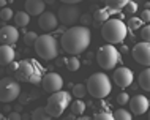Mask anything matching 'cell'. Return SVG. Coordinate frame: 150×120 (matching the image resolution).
<instances>
[{
    "label": "cell",
    "instance_id": "8",
    "mask_svg": "<svg viewBox=\"0 0 150 120\" xmlns=\"http://www.w3.org/2000/svg\"><path fill=\"white\" fill-rule=\"evenodd\" d=\"M21 95V85L11 78L0 79V103H11Z\"/></svg>",
    "mask_w": 150,
    "mask_h": 120
},
{
    "label": "cell",
    "instance_id": "28",
    "mask_svg": "<svg viewBox=\"0 0 150 120\" xmlns=\"http://www.w3.org/2000/svg\"><path fill=\"white\" fill-rule=\"evenodd\" d=\"M142 21H141V18H131V19H129V21H128V29L129 30H139L141 29V27H142Z\"/></svg>",
    "mask_w": 150,
    "mask_h": 120
},
{
    "label": "cell",
    "instance_id": "22",
    "mask_svg": "<svg viewBox=\"0 0 150 120\" xmlns=\"http://www.w3.org/2000/svg\"><path fill=\"white\" fill-rule=\"evenodd\" d=\"M52 117L47 114L46 107H36L32 111V120H51Z\"/></svg>",
    "mask_w": 150,
    "mask_h": 120
},
{
    "label": "cell",
    "instance_id": "4",
    "mask_svg": "<svg viewBox=\"0 0 150 120\" xmlns=\"http://www.w3.org/2000/svg\"><path fill=\"white\" fill-rule=\"evenodd\" d=\"M87 92L93 98H106L112 90V82L108 74L93 73L87 81Z\"/></svg>",
    "mask_w": 150,
    "mask_h": 120
},
{
    "label": "cell",
    "instance_id": "7",
    "mask_svg": "<svg viewBox=\"0 0 150 120\" xmlns=\"http://www.w3.org/2000/svg\"><path fill=\"white\" fill-rule=\"evenodd\" d=\"M120 60V52L114 44H106L101 46L96 54V62L103 70H112Z\"/></svg>",
    "mask_w": 150,
    "mask_h": 120
},
{
    "label": "cell",
    "instance_id": "9",
    "mask_svg": "<svg viewBox=\"0 0 150 120\" xmlns=\"http://www.w3.org/2000/svg\"><path fill=\"white\" fill-rule=\"evenodd\" d=\"M81 18V10L78 5H73V3H63L59 10V21L63 24V25L73 27L78 19Z\"/></svg>",
    "mask_w": 150,
    "mask_h": 120
},
{
    "label": "cell",
    "instance_id": "20",
    "mask_svg": "<svg viewBox=\"0 0 150 120\" xmlns=\"http://www.w3.org/2000/svg\"><path fill=\"white\" fill-rule=\"evenodd\" d=\"M30 22V14H27V11H18L14 14V24L18 27H27Z\"/></svg>",
    "mask_w": 150,
    "mask_h": 120
},
{
    "label": "cell",
    "instance_id": "25",
    "mask_svg": "<svg viewBox=\"0 0 150 120\" xmlns=\"http://www.w3.org/2000/svg\"><path fill=\"white\" fill-rule=\"evenodd\" d=\"M13 18H14V13H13L11 8H8V6L0 8V19H2L3 22H8L10 19H13Z\"/></svg>",
    "mask_w": 150,
    "mask_h": 120
},
{
    "label": "cell",
    "instance_id": "23",
    "mask_svg": "<svg viewBox=\"0 0 150 120\" xmlns=\"http://www.w3.org/2000/svg\"><path fill=\"white\" fill-rule=\"evenodd\" d=\"M65 65H67V68H68L70 71H78L79 66H81V62H79L78 55H71L70 59H67Z\"/></svg>",
    "mask_w": 150,
    "mask_h": 120
},
{
    "label": "cell",
    "instance_id": "15",
    "mask_svg": "<svg viewBox=\"0 0 150 120\" xmlns=\"http://www.w3.org/2000/svg\"><path fill=\"white\" fill-rule=\"evenodd\" d=\"M19 40V32L14 25H5L0 29V41L3 44L8 46H14Z\"/></svg>",
    "mask_w": 150,
    "mask_h": 120
},
{
    "label": "cell",
    "instance_id": "18",
    "mask_svg": "<svg viewBox=\"0 0 150 120\" xmlns=\"http://www.w3.org/2000/svg\"><path fill=\"white\" fill-rule=\"evenodd\" d=\"M111 13H112V10H109V8H100V10H96L93 13V21L98 22V24H103L109 19Z\"/></svg>",
    "mask_w": 150,
    "mask_h": 120
},
{
    "label": "cell",
    "instance_id": "1",
    "mask_svg": "<svg viewBox=\"0 0 150 120\" xmlns=\"http://www.w3.org/2000/svg\"><path fill=\"white\" fill-rule=\"evenodd\" d=\"M92 33L87 27L82 25H73L62 35V47L67 54L79 55L86 52V49L90 46Z\"/></svg>",
    "mask_w": 150,
    "mask_h": 120
},
{
    "label": "cell",
    "instance_id": "14",
    "mask_svg": "<svg viewBox=\"0 0 150 120\" xmlns=\"http://www.w3.org/2000/svg\"><path fill=\"white\" fill-rule=\"evenodd\" d=\"M129 109L133 114L142 115L149 111V98H145L144 95H134L133 98H129Z\"/></svg>",
    "mask_w": 150,
    "mask_h": 120
},
{
    "label": "cell",
    "instance_id": "39",
    "mask_svg": "<svg viewBox=\"0 0 150 120\" xmlns=\"http://www.w3.org/2000/svg\"><path fill=\"white\" fill-rule=\"evenodd\" d=\"M3 119H5V117H3V114H2V112H0V120H3Z\"/></svg>",
    "mask_w": 150,
    "mask_h": 120
},
{
    "label": "cell",
    "instance_id": "32",
    "mask_svg": "<svg viewBox=\"0 0 150 120\" xmlns=\"http://www.w3.org/2000/svg\"><path fill=\"white\" fill-rule=\"evenodd\" d=\"M93 120H114V115L109 112H100L93 117Z\"/></svg>",
    "mask_w": 150,
    "mask_h": 120
},
{
    "label": "cell",
    "instance_id": "38",
    "mask_svg": "<svg viewBox=\"0 0 150 120\" xmlns=\"http://www.w3.org/2000/svg\"><path fill=\"white\" fill-rule=\"evenodd\" d=\"M76 120H93V119H90V117H79V119H76Z\"/></svg>",
    "mask_w": 150,
    "mask_h": 120
},
{
    "label": "cell",
    "instance_id": "17",
    "mask_svg": "<svg viewBox=\"0 0 150 120\" xmlns=\"http://www.w3.org/2000/svg\"><path fill=\"white\" fill-rule=\"evenodd\" d=\"M14 47L8 46V44H2L0 46V66H6L10 65L11 62L14 60Z\"/></svg>",
    "mask_w": 150,
    "mask_h": 120
},
{
    "label": "cell",
    "instance_id": "29",
    "mask_svg": "<svg viewBox=\"0 0 150 120\" xmlns=\"http://www.w3.org/2000/svg\"><path fill=\"white\" fill-rule=\"evenodd\" d=\"M141 38H142V41L150 43V24L142 25V29H141Z\"/></svg>",
    "mask_w": 150,
    "mask_h": 120
},
{
    "label": "cell",
    "instance_id": "12",
    "mask_svg": "<svg viewBox=\"0 0 150 120\" xmlns=\"http://www.w3.org/2000/svg\"><path fill=\"white\" fill-rule=\"evenodd\" d=\"M134 81V74L133 71L127 66H120V68H115L114 71V82L117 84L119 87L125 89V87H129Z\"/></svg>",
    "mask_w": 150,
    "mask_h": 120
},
{
    "label": "cell",
    "instance_id": "24",
    "mask_svg": "<svg viewBox=\"0 0 150 120\" xmlns=\"http://www.w3.org/2000/svg\"><path fill=\"white\" fill-rule=\"evenodd\" d=\"M73 95H74L76 98L82 100L87 95V87L84 85V84H76V85H73Z\"/></svg>",
    "mask_w": 150,
    "mask_h": 120
},
{
    "label": "cell",
    "instance_id": "35",
    "mask_svg": "<svg viewBox=\"0 0 150 120\" xmlns=\"http://www.w3.org/2000/svg\"><path fill=\"white\" fill-rule=\"evenodd\" d=\"M59 2H63V3H73V5H78L79 2H82V0H59Z\"/></svg>",
    "mask_w": 150,
    "mask_h": 120
},
{
    "label": "cell",
    "instance_id": "16",
    "mask_svg": "<svg viewBox=\"0 0 150 120\" xmlns=\"http://www.w3.org/2000/svg\"><path fill=\"white\" fill-rule=\"evenodd\" d=\"M46 2L44 0H25V11L30 16H40L44 13Z\"/></svg>",
    "mask_w": 150,
    "mask_h": 120
},
{
    "label": "cell",
    "instance_id": "34",
    "mask_svg": "<svg viewBox=\"0 0 150 120\" xmlns=\"http://www.w3.org/2000/svg\"><path fill=\"white\" fill-rule=\"evenodd\" d=\"M8 120H22V117H21V114H19V112H10Z\"/></svg>",
    "mask_w": 150,
    "mask_h": 120
},
{
    "label": "cell",
    "instance_id": "40",
    "mask_svg": "<svg viewBox=\"0 0 150 120\" xmlns=\"http://www.w3.org/2000/svg\"><path fill=\"white\" fill-rule=\"evenodd\" d=\"M147 112H149V120H150V109H149V111H147Z\"/></svg>",
    "mask_w": 150,
    "mask_h": 120
},
{
    "label": "cell",
    "instance_id": "2",
    "mask_svg": "<svg viewBox=\"0 0 150 120\" xmlns=\"http://www.w3.org/2000/svg\"><path fill=\"white\" fill-rule=\"evenodd\" d=\"M14 74L19 81L40 84L43 79V66L33 59H25L18 62V68L14 70Z\"/></svg>",
    "mask_w": 150,
    "mask_h": 120
},
{
    "label": "cell",
    "instance_id": "26",
    "mask_svg": "<svg viewBox=\"0 0 150 120\" xmlns=\"http://www.w3.org/2000/svg\"><path fill=\"white\" fill-rule=\"evenodd\" d=\"M114 115V120H133L131 112H128L127 109H117Z\"/></svg>",
    "mask_w": 150,
    "mask_h": 120
},
{
    "label": "cell",
    "instance_id": "13",
    "mask_svg": "<svg viewBox=\"0 0 150 120\" xmlns=\"http://www.w3.org/2000/svg\"><path fill=\"white\" fill-rule=\"evenodd\" d=\"M57 25H59V19H57V16L54 13H51V11H44V13H41L38 16V27L43 32H46V33L55 30Z\"/></svg>",
    "mask_w": 150,
    "mask_h": 120
},
{
    "label": "cell",
    "instance_id": "37",
    "mask_svg": "<svg viewBox=\"0 0 150 120\" xmlns=\"http://www.w3.org/2000/svg\"><path fill=\"white\" fill-rule=\"evenodd\" d=\"M6 3H8V0H0V8L6 6Z\"/></svg>",
    "mask_w": 150,
    "mask_h": 120
},
{
    "label": "cell",
    "instance_id": "11",
    "mask_svg": "<svg viewBox=\"0 0 150 120\" xmlns=\"http://www.w3.org/2000/svg\"><path fill=\"white\" fill-rule=\"evenodd\" d=\"M131 54H133V59H134L139 65L150 66V43H145V41L137 43V44L133 47Z\"/></svg>",
    "mask_w": 150,
    "mask_h": 120
},
{
    "label": "cell",
    "instance_id": "6",
    "mask_svg": "<svg viewBox=\"0 0 150 120\" xmlns=\"http://www.w3.org/2000/svg\"><path fill=\"white\" fill-rule=\"evenodd\" d=\"M70 103H71V95L65 90H59V92H54V93L49 95L44 107H46L47 114L51 117H60L68 109Z\"/></svg>",
    "mask_w": 150,
    "mask_h": 120
},
{
    "label": "cell",
    "instance_id": "27",
    "mask_svg": "<svg viewBox=\"0 0 150 120\" xmlns=\"http://www.w3.org/2000/svg\"><path fill=\"white\" fill-rule=\"evenodd\" d=\"M36 38H38V35H36L35 32H25V35H24V43H25V46H33Z\"/></svg>",
    "mask_w": 150,
    "mask_h": 120
},
{
    "label": "cell",
    "instance_id": "3",
    "mask_svg": "<svg viewBox=\"0 0 150 120\" xmlns=\"http://www.w3.org/2000/svg\"><path fill=\"white\" fill-rule=\"evenodd\" d=\"M128 33V27L122 19H108L101 27V37L108 44H120Z\"/></svg>",
    "mask_w": 150,
    "mask_h": 120
},
{
    "label": "cell",
    "instance_id": "31",
    "mask_svg": "<svg viewBox=\"0 0 150 120\" xmlns=\"http://www.w3.org/2000/svg\"><path fill=\"white\" fill-rule=\"evenodd\" d=\"M125 11H127L128 14H133V13H136L137 11V3L136 2H131V0H129V2L127 3V5H125V8H123Z\"/></svg>",
    "mask_w": 150,
    "mask_h": 120
},
{
    "label": "cell",
    "instance_id": "21",
    "mask_svg": "<svg viewBox=\"0 0 150 120\" xmlns=\"http://www.w3.org/2000/svg\"><path fill=\"white\" fill-rule=\"evenodd\" d=\"M70 106H71V112L74 115H82L84 112H86V103H84L81 98H76L74 101H71Z\"/></svg>",
    "mask_w": 150,
    "mask_h": 120
},
{
    "label": "cell",
    "instance_id": "19",
    "mask_svg": "<svg viewBox=\"0 0 150 120\" xmlns=\"http://www.w3.org/2000/svg\"><path fill=\"white\" fill-rule=\"evenodd\" d=\"M139 85L145 92H150V66H147L142 73L139 74Z\"/></svg>",
    "mask_w": 150,
    "mask_h": 120
},
{
    "label": "cell",
    "instance_id": "30",
    "mask_svg": "<svg viewBox=\"0 0 150 120\" xmlns=\"http://www.w3.org/2000/svg\"><path fill=\"white\" fill-rule=\"evenodd\" d=\"M128 101H129V97H128V93H125V92H120V93L117 95V103H119L120 106H123V104H128Z\"/></svg>",
    "mask_w": 150,
    "mask_h": 120
},
{
    "label": "cell",
    "instance_id": "33",
    "mask_svg": "<svg viewBox=\"0 0 150 120\" xmlns=\"http://www.w3.org/2000/svg\"><path fill=\"white\" fill-rule=\"evenodd\" d=\"M141 21L142 22H150V10H147V8H145V10L142 11V13H141Z\"/></svg>",
    "mask_w": 150,
    "mask_h": 120
},
{
    "label": "cell",
    "instance_id": "5",
    "mask_svg": "<svg viewBox=\"0 0 150 120\" xmlns=\"http://www.w3.org/2000/svg\"><path fill=\"white\" fill-rule=\"evenodd\" d=\"M33 47H35V52L43 60H54L59 55V41L49 33L40 35L36 38Z\"/></svg>",
    "mask_w": 150,
    "mask_h": 120
},
{
    "label": "cell",
    "instance_id": "10",
    "mask_svg": "<svg viewBox=\"0 0 150 120\" xmlns=\"http://www.w3.org/2000/svg\"><path fill=\"white\" fill-rule=\"evenodd\" d=\"M41 85L43 90L47 92V93H54V92L62 90L63 87V79L59 73H47L43 76L41 79Z\"/></svg>",
    "mask_w": 150,
    "mask_h": 120
},
{
    "label": "cell",
    "instance_id": "36",
    "mask_svg": "<svg viewBox=\"0 0 150 120\" xmlns=\"http://www.w3.org/2000/svg\"><path fill=\"white\" fill-rule=\"evenodd\" d=\"M119 52H120V54H125V52H128V46H122L120 49H119Z\"/></svg>",
    "mask_w": 150,
    "mask_h": 120
},
{
    "label": "cell",
    "instance_id": "41",
    "mask_svg": "<svg viewBox=\"0 0 150 120\" xmlns=\"http://www.w3.org/2000/svg\"><path fill=\"white\" fill-rule=\"evenodd\" d=\"M101 2H104V0H101Z\"/></svg>",
    "mask_w": 150,
    "mask_h": 120
}]
</instances>
